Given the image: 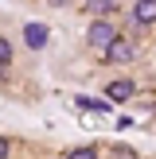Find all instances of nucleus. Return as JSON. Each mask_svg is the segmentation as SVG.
Segmentation results:
<instances>
[{"label":"nucleus","instance_id":"f257e3e1","mask_svg":"<svg viewBox=\"0 0 156 159\" xmlns=\"http://www.w3.org/2000/svg\"><path fill=\"white\" fill-rule=\"evenodd\" d=\"M113 39H117V27H113L109 20H94L90 27H86V43H90L94 51H101V54L109 51V43H113Z\"/></svg>","mask_w":156,"mask_h":159},{"label":"nucleus","instance_id":"f03ea898","mask_svg":"<svg viewBox=\"0 0 156 159\" xmlns=\"http://www.w3.org/2000/svg\"><path fill=\"white\" fill-rule=\"evenodd\" d=\"M137 58V47L129 43V39H121L117 35L113 43H109V51H105V62H117V66H125V62H133Z\"/></svg>","mask_w":156,"mask_h":159},{"label":"nucleus","instance_id":"7ed1b4c3","mask_svg":"<svg viewBox=\"0 0 156 159\" xmlns=\"http://www.w3.org/2000/svg\"><path fill=\"white\" fill-rule=\"evenodd\" d=\"M133 93H137V85L129 82V78H117V82L105 85V97L113 101V105H125V101H133Z\"/></svg>","mask_w":156,"mask_h":159},{"label":"nucleus","instance_id":"20e7f679","mask_svg":"<svg viewBox=\"0 0 156 159\" xmlns=\"http://www.w3.org/2000/svg\"><path fill=\"white\" fill-rule=\"evenodd\" d=\"M129 16H133L137 27H152V23H156V0H137Z\"/></svg>","mask_w":156,"mask_h":159},{"label":"nucleus","instance_id":"39448f33","mask_svg":"<svg viewBox=\"0 0 156 159\" xmlns=\"http://www.w3.org/2000/svg\"><path fill=\"white\" fill-rule=\"evenodd\" d=\"M23 39H27L31 51H43L47 47V27L43 23H27V27H23Z\"/></svg>","mask_w":156,"mask_h":159},{"label":"nucleus","instance_id":"423d86ee","mask_svg":"<svg viewBox=\"0 0 156 159\" xmlns=\"http://www.w3.org/2000/svg\"><path fill=\"white\" fill-rule=\"evenodd\" d=\"M113 4H117V0H86V8H90L94 20H105V16L113 12Z\"/></svg>","mask_w":156,"mask_h":159},{"label":"nucleus","instance_id":"0eeeda50","mask_svg":"<svg viewBox=\"0 0 156 159\" xmlns=\"http://www.w3.org/2000/svg\"><path fill=\"white\" fill-rule=\"evenodd\" d=\"M109 159H137V152L125 148V144H117V148H109Z\"/></svg>","mask_w":156,"mask_h":159},{"label":"nucleus","instance_id":"6e6552de","mask_svg":"<svg viewBox=\"0 0 156 159\" xmlns=\"http://www.w3.org/2000/svg\"><path fill=\"white\" fill-rule=\"evenodd\" d=\"M8 62H12V43H8L4 35H0V70H4Z\"/></svg>","mask_w":156,"mask_h":159},{"label":"nucleus","instance_id":"1a4fd4ad","mask_svg":"<svg viewBox=\"0 0 156 159\" xmlns=\"http://www.w3.org/2000/svg\"><path fill=\"white\" fill-rule=\"evenodd\" d=\"M66 159H98L94 148H74V152H66Z\"/></svg>","mask_w":156,"mask_h":159},{"label":"nucleus","instance_id":"9d476101","mask_svg":"<svg viewBox=\"0 0 156 159\" xmlns=\"http://www.w3.org/2000/svg\"><path fill=\"white\" fill-rule=\"evenodd\" d=\"M8 152H12V144H8V140L0 136V159H8Z\"/></svg>","mask_w":156,"mask_h":159},{"label":"nucleus","instance_id":"9b49d317","mask_svg":"<svg viewBox=\"0 0 156 159\" xmlns=\"http://www.w3.org/2000/svg\"><path fill=\"white\" fill-rule=\"evenodd\" d=\"M47 4H55V8H66V4H70V0H47Z\"/></svg>","mask_w":156,"mask_h":159}]
</instances>
